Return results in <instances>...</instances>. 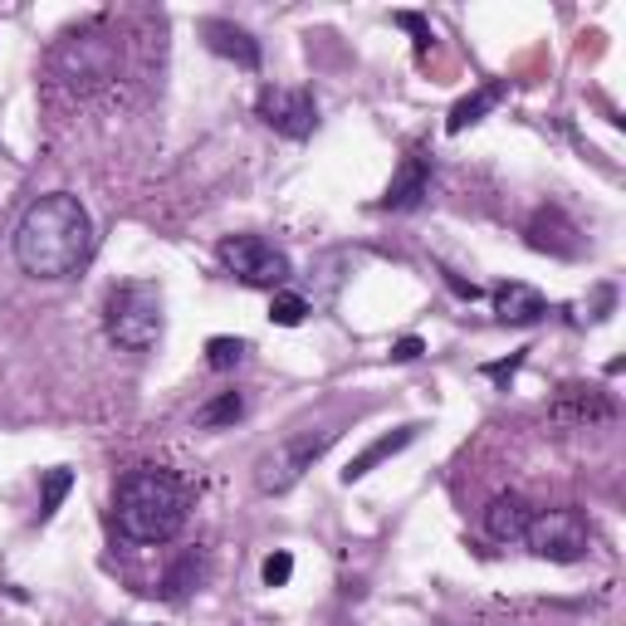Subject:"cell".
Here are the masks:
<instances>
[{
  "label": "cell",
  "mask_w": 626,
  "mask_h": 626,
  "mask_svg": "<svg viewBox=\"0 0 626 626\" xmlns=\"http://www.w3.org/2000/svg\"><path fill=\"white\" fill-rule=\"evenodd\" d=\"M201 34H206V44L216 50L220 59H235L240 69H259V40L250 30L230 25V20H206L201 25Z\"/></svg>",
  "instance_id": "7c38bea8"
},
{
  "label": "cell",
  "mask_w": 626,
  "mask_h": 626,
  "mask_svg": "<svg viewBox=\"0 0 626 626\" xmlns=\"http://www.w3.org/2000/svg\"><path fill=\"white\" fill-rule=\"evenodd\" d=\"M500 99H504V84H500V79H494V84H484V89H475L470 99H460L455 109H451V117H445V133H465V127L480 123V117L490 113Z\"/></svg>",
  "instance_id": "9a60e30c"
},
{
  "label": "cell",
  "mask_w": 626,
  "mask_h": 626,
  "mask_svg": "<svg viewBox=\"0 0 626 626\" xmlns=\"http://www.w3.org/2000/svg\"><path fill=\"white\" fill-rule=\"evenodd\" d=\"M528 519H534V504L524 500V494H494L490 510H484V528H490V538L510 543V538H524Z\"/></svg>",
  "instance_id": "5bb4252c"
},
{
  "label": "cell",
  "mask_w": 626,
  "mask_h": 626,
  "mask_svg": "<svg viewBox=\"0 0 626 626\" xmlns=\"http://www.w3.org/2000/svg\"><path fill=\"white\" fill-rule=\"evenodd\" d=\"M494 314H500V324L528 328V324H538V318L548 314V299H543L534 285H519V279H510V285L494 289Z\"/></svg>",
  "instance_id": "8fae6325"
},
{
  "label": "cell",
  "mask_w": 626,
  "mask_h": 626,
  "mask_svg": "<svg viewBox=\"0 0 626 626\" xmlns=\"http://www.w3.org/2000/svg\"><path fill=\"white\" fill-rule=\"evenodd\" d=\"M524 543L534 548V558L577 563L593 548V528H587L583 510H534V519L524 528Z\"/></svg>",
  "instance_id": "5b68a950"
},
{
  "label": "cell",
  "mask_w": 626,
  "mask_h": 626,
  "mask_svg": "<svg viewBox=\"0 0 626 626\" xmlns=\"http://www.w3.org/2000/svg\"><path fill=\"white\" fill-rule=\"evenodd\" d=\"M259 573H265V587H285L289 577H294V553H285V548L269 553L265 568H259Z\"/></svg>",
  "instance_id": "44dd1931"
},
{
  "label": "cell",
  "mask_w": 626,
  "mask_h": 626,
  "mask_svg": "<svg viewBox=\"0 0 626 626\" xmlns=\"http://www.w3.org/2000/svg\"><path fill=\"white\" fill-rule=\"evenodd\" d=\"M255 113L265 117V127H275L279 137H289V143H304V137L318 127V103L309 89H275L269 84L259 93Z\"/></svg>",
  "instance_id": "52a82bcc"
},
{
  "label": "cell",
  "mask_w": 626,
  "mask_h": 626,
  "mask_svg": "<svg viewBox=\"0 0 626 626\" xmlns=\"http://www.w3.org/2000/svg\"><path fill=\"white\" fill-rule=\"evenodd\" d=\"M103 333L127 352H147L162 338V289L152 279H123L103 304Z\"/></svg>",
  "instance_id": "3957f363"
},
{
  "label": "cell",
  "mask_w": 626,
  "mask_h": 626,
  "mask_svg": "<svg viewBox=\"0 0 626 626\" xmlns=\"http://www.w3.org/2000/svg\"><path fill=\"white\" fill-rule=\"evenodd\" d=\"M441 275H445V285H451V289L460 294V299H480V285H465V279H460L455 269H441Z\"/></svg>",
  "instance_id": "cb8c5ba5"
},
{
  "label": "cell",
  "mask_w": 626,
  "mask_h": 626,
  "mask_svg": "<svg viewBox=\"0 0 626 626\" xmlns=\"http://www.w3.org/2000/svg\"><path fill=\"white\" fill-rule=\"evenodd\" d=\"M192 514V490L162 465H137L113 490V524L133 543H172Z\"/></svg>",
  "instance_id": "7a4b0ae2"
},
{
  "label": "cell",
  "mask_w": 626,
  "mask_h": 626,
  "mask_svg": "<svg viewBox=\"0 0 626 626\" xmlns=\"http://www.w3.org/2000/svg\"><path fill=\"white\" fill-rule=\"evenodd\" d=\"M69 490H74V470H64V465L44 470V480H40V524H50Z\"/></svg>",
  "instance_id": "2e32d148"
},
{
  "label": "cell",
  "mask_w": 626,
  "mask_h": 626,
  "mask_svg": "<svg viewBox=\"0 0 626 626\" xmlns=\"http://www.w3.org/2000/svg\"><path fill=\"white\" fill-rule=\"evenodd\" d=\"M269 318H275L279 328H299L304 318H309V304H304L299 294H275V304H269Z\"/></svg>",
  "instance_id": "ffe728a7"
},
{
  "label": "cell",
  "mask_w": 626,
  "mask_h": 626,
  "mask_svg": "<svg viewBox=\"0 0 626 626\" xmlns=\"http://www.w3.org/2000/svg\"><path fill=\"white\" fill-rule=\"evenodd\" d=\"M548 411H553V421H563V427H602V421L617 417V401L593 382H568V387H558V397H553Z\"/></svg>",
  "instance_id": "ba28073f"
},
{
  "label": "cell",
  "mask_w": 626,
  "mask_h": 626,
  "mask_svg": "<svg viewBox=\"0 0 626 626\" xmlns=\"http://www.w3.org/2000/svg\"><path fill=\"white\" fill-rule=\"evenodd\" d=\"M245 352H250V348H245V338H211V342H206V362H211L216 372L240 368Z\"/></svg>",
  "instance_id": "ac0fdd59"
},
{
  "label": "cell",
  "mask_w": 626,
  "mask_h": 626,
  "mask_svg": "<svg viewBox=\"0 0 626 626\" xmlns=\"http://www.w3.org/2000/svg\"><path fill=\"white\" fill-rule=\"evenodd\" d=\"M93 255V220L84 201L69 192H50L20 216L16 226V265L30 279H69Z\"/></svg>",
  "instance_id": "6da1fadb"
},
{
  "label": "cell",
  "mask_w": 626,
  "mask_h": 626,
  "mask_svg": "<svg viewBox=\"0 0 626 626\" xmlns=\"http://www.w3.org/2000/svg\"><path fill=\"white\" fill-rule=\"evenodd\" d=\"M245 417V397L240 392H220L216 401L201 407V427H235Z\"/></svg>",
  "instance_id": "e0dca14e"
},
{
  "label": "cell",
  "mask_w": 626,
  "mask_h": 626,
  "mask_svg": "<svg viewBox=\"0 0 626 626\" xmlns=\"http://www.w3.org/2000/svg\"><path fill=\"white\" fill-rule=\"evenodd\" d=\"M427 196H431V157L421 147H411L407 157H401L392 186H387V196L377 201V206L382 211H417Z\"/></svg>",
  "instance_id": "30bf717a"
},
{
  "label": "cell",
  "mask_w": 626,
  "mask_h": 626,
  "mask_svg": "<svg viewBox=\"0 0 626 626\" xmlns=\"http://www.w3.org/2000/svg\"><path fill=\"white\" fill-rule=\"evenodd\" d=\"M519 362H524V358H510V362H494V368H484V372H490V377H510V372L519 368Z\"/></svg>",
  "instance_id": "d4e9b609"
},
{
  "label": "cell",
  "mask_w": 626,
  "mask_h": 626,
  "mask_svg": "<svg viewBox=\"0 0 626 626\" xmlns=\"http://www.w3.org/2000/svg\"><path fill=\"white\" fill-rule=\"evenodd\" d=\"M338 441V431H309V435H289V441H279L275 451H265L255 460V484L265 494H285L294 484L304 480V470H314V460L328 451V445Z\"/></svg>",
  "instance_id": "8992f818"
},
{
  "label": "cell",
  "mask_w": 626,
  "mask_h": 626,
  "mask_svg": "<svg viewBox=\"0 0 626 626\" xmlns=\"http://www.w3.org/2000/svg\"><path fill=\"white\" fill-rule=\"evenodd\" d=\"M392 25H401V30H411V34H417V54H427V50H431V25H427V20H421V16H411V10H397V16H392Z\"/></svg>",
  "instance_id": "7402d4cb"
},
{
  "label": "cell",
  "mask_w": 626,
  "mask_h": 626,
  "mask_svg": "<svg viewBox=\"0 0 626 626\" xmlns=\"http://www.w3.org/2000/svg\"><path fill=\"white\" fill-rule=\"evenodd\" d=\"M216 259L230 279H240V285H250V289H279L294 275L289 255L279 250V245H269L265 235H226V240L216 245Z\"/></svg>",
  "instance_id": "277c9868"
},
{
  "label": "cell",
  "mask_w": 626,
  "mask_h": 626,
  "mask_svg": "<svg viewBox=\"0 0 626 626\" xmlns=\"http://www.w3.org/2000/svg\"><path fill=\"white\" fill-rule=\"evenodd\" d=\"M417 435H421V427H417V421H411V427H397V431H387V435H377V441L368 445V451L348 460V470H342V484H358L362 475H372V470L382 465V460L401 455V451H407L411 441H417Z\"/></svg>",
  "instance_id": "4fadbf2b"
},
{
  "label": "cell",
  "mask_w": 626,
  "mask_h": 626,
  "mask_svg": "<svg viewBox=\"0 0 626 626\" xmlns=\"http://www.w3.org/2000/svg\"><path fill=\"white\" fill-rule=\"evenodd\" d=\"M196 577H201V563H196V553H186L182 563L167 573V583H162V597H172V602H182L186 593L196 587Z\"/></svg>",
  "instance_id": "d6986e66"
},
{
  "label": "cell",
  "mask_w": 626,
  "mask_h": 626,
  "mask_svg": "<svg viewBox=\"0 0 626 626\" xmlns=\"http://www.w3.org/2000/svg\"><path fill=\"white\" fill-rule=\"evenodd\" d=\"M528 235V245H534L538 255H553V259H577L583 255V230L568 220V211H558V206H543L534 211V220L524 226Z\"/></svg>",
  "instance_id": "9c48e42d"
},
{
  "label": "cell",
  "mask_w": 626,
  "mask_h": 626,
  "mask_svg": "<svg viewBox=\"0 0 626 626\" xmlns=\"http://www.w3.org/2000/svg\"><path fill=\"white\" fill-rule=\"evenodd\" d=\"M421 352H427V342H421V338H397V342H392V358H397V362H417Z\"/></svg>",
  "instance_id": "603a6c76"
}]
</instances>
